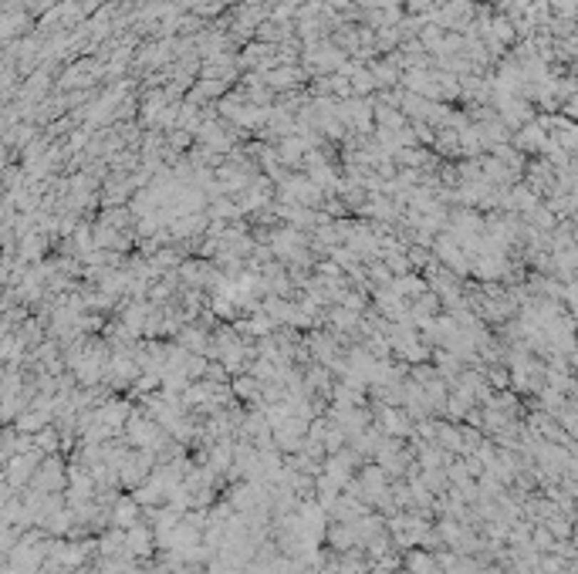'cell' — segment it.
I'll use <instances>...</instances> for the list:
<instances>
[{
	"label": "cell",
	"instance_id": "1",
	"mask_svg": "<svg viewBox=\"0 0 578 574\" xmlns=\"http://www.w3.org/2000/svg\"><path fill=\"white\" fill-rule=\"evenodd\" d=\"M132 517H136V507H132L128 500H122V507H116V521L118 523H132Z\"/></svg>",
	"mask_w": 578,
	"mask_h": 574
}]
</instances>
